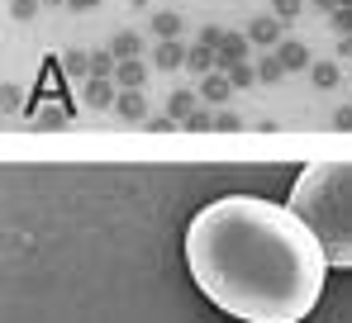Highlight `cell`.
Listing matches in <instances>:
<instances>
[{"mask_svg":"<svg viewBox=\"0 0 352 323\" xmlns=\"http://www.w3.org/2000/svg\"><path fill=\"white\" fill-rule=\"evenodd\" d=\"M186 271L238 323H305L324 295L329 257L291 205L219 195L186 223Z\"/></svg>","mask_w":352,"mask_h":323,"instance_id":"cell-1","label":"cell"},{"mask_svg":"<svg viewBox=\"0 0 352 323\" xmlns=\"http://www.w3.org/2000/svg\"><path fill=\"white\" fill-rule=\"evenodd\" d=\"M286 205L309 223L329 267H352V162H309Z\"/></svg>","mask_w":352,"mask_h":323,"instance_id":"cell-2","label":"cell"}]
</instances>
